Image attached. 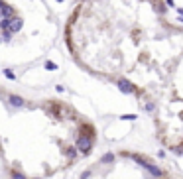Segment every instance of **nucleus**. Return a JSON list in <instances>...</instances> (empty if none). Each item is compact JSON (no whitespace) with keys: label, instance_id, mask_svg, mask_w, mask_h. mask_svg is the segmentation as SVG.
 Listing matches in <instances>:
<instances>
[{"label":"nucleus","instance_id":"f257e3e1","mask_svg":"<svg viewBox=\"0 0 183 179\" xmlns=\"http://www.w3.org/2000/svg\"><path fill=\"white\" fill-rule=\"evenodd\" d=\"M118 87H120V91H122V93H126V95L134 93V85L128 79H118Z\"/></svg>","mask_w":183,"mask_h":179},{"label":"nucleus","instance_id":"f03ea898","mask_svg":"<svg viewBox=\"0 0 183 179\" xmlns=\"http://www.w3.org/2000/svg\"><path fill=\"white\" fill-rule=\"evenodd\" d=\"M22 24H24V22H22V18H14L12 22H10V28H8V32H10V34H18V32L22 30Z\"/></svg>","mask_w":183,"mask_h":179},{"label":"nucleus","instance_id":"7ed1b4c3","mask_svg":"<svg viewBox=\"0 0 183 179\" xmlns=\"http://www.w3.org/2000/svg\"><path fill=\"white\" fill-rule=\"evenodd\" d=\"M8 102H10V104H12V106H26V100L22 99V96H18V95H8Z\"/></svg>","mask_w":183,"mask_h":179},{"label":"nucleus","instance_id":"20e7f679","mask_svg":"<svg viewBox=\"0 0 183 179\" xmlns=\"http://www.w3.org/2000/svg\"><path fill=\"white\" fill-rule=\"evenodd\" d=\"M10 22H12V20L2 18V20H0V30H2V32H8V28H10Z\"/></svg>","mask_w":183,"mask_h":179},{"label":"nucleus","instance_id":"39448f33","mask_svg":"<svg viewBox=\"0 0 183 179\" xmlns=\"http://www.w3.org/2000/svg\"><path fill=\"white\" fill-rule=\"evenodd\" d=\"M4 77H6V79H10V81H16V75H14V71H12V69H4Z\"/></svg>","mask_w":183,"mask_h":179},{"label":"nucleus","instance_id":"423d86ee","mask_svg":"<svg viewBox=\"0 0 183 179\" xmlns=\"http://www.w3.org/2000/svg\"><path fill=\"white\" fill-rule=\"evenodd\" d=\"M44 67L47 69V71H55V69H57V65L53 63V61H45V63H44Z\"/></svg>","mask_w":183,"mask_h":179},{"label":"nucleus","instance_id":"0eeeda50","mask_svg":"<svg viewBox=\"0 0 183 179\" xmlns=\"http://www.w3.org/2000/svg\"><path fill=\"white\" fill-rule=\"evenodd\" d=\"M122 120H136V116L134 114H124V116H120Z\"/></svg>","mask_w":183,"mask_h":179},{"label":"nucleus","instance_id":"6e6552de","mask_svg":"<svg viewBox=\"0 0 183 179\" xmlns=\"http://www.w3.org/2000/svg\"><path fill=\"white\" fill-rule=\"evenodd\" d=\"M154 108H155V106L152 104V102H150V104H146V110H148V112H152V110H154Z\"/></svg>","mask_w":183,"mask_h":179},{"label":"nucleus","instance_id":"1a4fd4ad","mask_svg":"<svg viewBox=\"0 0 183 179\" xmlns=\"http://www.w3.org/2000/svg\"><path fill=\"white\" fill-rule=\"evenodd\" d=\"M2 8H6V2H4V0H0V10Z\"/></svg>","mask_w":183,"mask_h":179},{"label":"nucleus","instance_id":"9d476101","mask_svg":"<svg viewBox=\"0 0 183 179\" xmlns=\"http://www.w3.org/2000/svg\"><path fill=\"white\" fill-rule=\"evenodd\" d=\"M57 2H63V0H57Z\"/></svg>","mask_w":183,"mask_h":179}]
</instances>
